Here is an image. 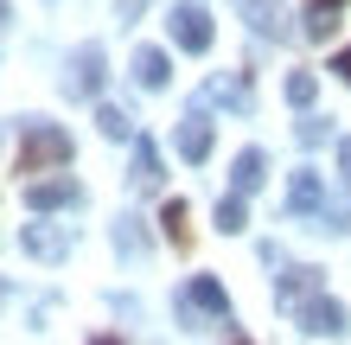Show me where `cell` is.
Returning <instances> with one entry per match:
<instances>
[{"instance_id": "6da1fadb", "label": "cell", "mask_w": 351, "mask_h": 345, "mask_svg": "<svg viewBox=\"0 0 351 345\" xmlns=\"http://www.w3.org/2000/svg\"><path fill=\"white\" fill-rule=\"evenodd\" d=\"M58 167H71V134L58 121H32L19 141V173H58Z\"/></svg>"}, {"instance_id": "7a4b0ae2", "label": "cell", "mask_w": 351, "mask_h": 345, "mask_svg": "<svg viewBox=\"0 0 351 345\" xmlns=\"http://www.w3.org/2000/svg\"><path fill=\"white\" fill-rule=\"evenodd\" d=\"M173 45L179 51H211V13L198 7V0H185V7H173Z\"/></svg>"}, {"instance_id": "3957f363", "label": "cell", "mask_w": 351, "mask_h": 345, "mask_svg": "<svg viewBox=\"0 0 351 345\" xmlns=\"http://www.w3.org/2000/svg\"><path fill=\"white\" fill-rule=\"evenodd\" d=\"M294 313H300V326L313 333V339H339V333L351 326V320H345V307H339L332 294H313V300H306V307H294Z\"/></svg>"}, {"instance_id": "277c9868", "label": "cell", "mask_w": 351, "mask_h": 345, "mask_svg": "<svg viewBox=\"0 0 351 345\" xmlns=\"http://www.w3.org/2000/svg\"><path fill=\"white\" fill-rule=\"evenodd\" d=\"M77 198H84L77 179H32V186H26V205L32 211H71Z\"/></svg>"}, {"instance_id": "5b68a950", "label": "cell", "mask_w": 351, "mask_h": 345, "mask_svg": "<svg viewBox=\"0 0 351 345\" xmlns=\"http://www.w3.org/2000/svg\"><path fill=\"white\" fill-rule=\"evenodd\" d=\"M19 243H26V256L58 262V256L71 250V230H64V224H26V230H19Z\"/></svg>"}, {"instance_id": "8992f818", "label": "cell", "mask_w": 351, "mask_h": 345, "mask_svg": "<svg viewBox=\"0 0 351 345\" xmlns=\"http://www.w3.org/2000/svg\"><path fill=\"white\" fill-rule=\"evenodd\" d=\"M64 90H71V96H96V90H102V45H84V51L71 58Z\"/></svg>"}, {"instance_id": "52a82bcc", "label": "cell", "mask_w": 351, "mask_h": 345, "mask_svg": "<svg viewBox=\"0 0 351 345\" xmlns=\"http://www.w3.org/2000/svg\"><path fill=\"white\" fill-rule=\"evenodd\" d=\"M179 154L192 160V167H198L204 154H211V115H204V109H192V115L179 121Z\"/></svg>"}, {"instance_id": "ba28073f", "label": "cell", "mask_w": 351, "mask_h": 345, "mask_svg": "<svg viewBox=\"0 0 351 345\" xmlns=\"http://www.w3.org/2000/svg\"><path fill=\"white\" fill-rule=\"evenodd\" d=\"M313 294H319V269H287L275 281V300H281V307H306Z\"/></svg>"}, {"instance_id": "9c48e42d", "label": "cell", "mask_w": 351, "mask_h": 345, "mask_svg": "<svg viewBox=\"0 0 351 345\" xmlns=\"http://www.w3.org/2000/svg\"><path fill=\"white\" fill-rule=\"evenodd\" d=\"M185 300H192L198 313H211V320H230V294H223L211 275H192V288H185Z\"/></svg>"}, {"instance_id": "30bf717a", "label": "cell", "mask_w": 351, "mask_h": 345, "mask_svg": "<svg viewBox=\"0 0 351 345\" xmlns=\"http://www.w3.org/2000/svg\"><path fill=\"white\" fill-rule=\"evenodd\" d=\"M128 179H134L141 192H154V186H160V147H154L147 134H134V167H128Z\"/></svg>"}, {"instance_id": "8fae6325", "label": "cell", "mask_w": 351, "mask_h": 345, "mask_svg": "<svg viewBox=\"0 0 351 345\" xmlns=\"http://www.w3.org/2000/svg\"><path fill=\"white\" fill-rule=\"evenodd\" d=\"M262 179H268V160H262V147H243V154H237V167H230V186H237L243 198H250V192L262 186Z\"/></svg>"}, {"instance_id": "7c38bea8", "label": "cell", "mask_w": 351, "mask_h": 345, "mask_svg": "<svg viewBox=\"0 0 351 345\" xmlns=\"http://www.w3.org/2000/svg\"><path fill=\"white\" fill-rule=\"evenodd\" d=\"M134 77H141V90H167V77H173V64H167V51H154V45H141V51H134Z\"/></svg>"}, {"instance_id": "4fadbf2b", "label": "cell", "mask_w": 351, "mask_h": 345, "mask_svg": "<svg viewBox=\"0 0 351 345\" xmlns=\"http://www.w3.org/2000/svg\"><path fill=\"white\" fill-rule=\"evenodd\" d=\"M243 13H250V26L262 38H281L287 32V13H281V0H243Z\"/></svg>"}, {"instance_id": "5bb4252c", "label": "cell", "mask_w": 351, "mask_h": 345, "mask_svg": "<svg viewBox=\"0 0 351 345\" xmlns=\"http://www.w3.org/2000/svg\"><path fill=\"white\" fill-rule=\"evenodd\" d=\"M319 205H326L319 173H294V186H287V211H319Z\"/></svg>"}, {"instance_id": "9a60e30c", "label": "cell", "mask_w": 351, "mask_h": 345, "mask_svg": "<svg viewBox=\"0 0 351 345\" xmlns=\"http://www.w3.org/2000/svg\"><path fill=\"white\" fill-rule=\"evenodd\" d=\"M339 32V0H306V38H332Z\"/></svg>"}, {"instance_id": "2e32d148", "label": "cell", "mask_w": 351, "mask_h": 345, "mask_svg": "<svg viewBox=\"0 0 351 345\" xmlns=\"http://www.w3.org/2000/svg\"><path fill=\"white\" fill-rule=\"evenodd\" d=\"M96 128L109 134V141H134V115L115 109V103H102V109H96Z\"/></svg>"}, {"instance_id": "e0dca14e", "label": "cell", "mask_w": 351, "mask_h": 345, "mask_svg": "<svg viewBox=\"0 0 351 345\" xmlns=\"http://www.w3.org/2000/svg\"><path fill=\"white\" fill-rule=\"evenodd\" d=\"M243 224H250V205H243V192H230V198H217V230H223V237H237Z\"/></svg>"}, {"instance_id": "ac0fdd59", "label": "cell", "mask_w": 351, "mask_h": 345, "mask_svg": "<svg viewBox=\"0 0 351 345\" xmlns=\"http://www.w3.org/2000/svg\"><path fill=\"white\" fill-rule=\"evenodd\" d=\"M160 230H167V243H192V230H185V198H167V211H160Z\"/></svg>"}, {"instance_id": "d6986e66", "label": "cell", "mask_w": 351, "mask_h": 345, "mask_svg": "<svg viewBox=\"0 0 351 345\" xmlns=\"http://www.w3.org/2000/svg\"><path fill=\"white\" fill-rule=\"evenodd\" d=\"M204 96H211V103H250V84H243V77H211V84H204Z\"/></svg>"}, {"instance_id": "ffe728a7", "label": "cell", "mask_w": 351, "mask_h": 345, "mask_svg": "<svg viewBox=\"0 0 351 345\" xmlns=\"http://www.w3.org/2000/svg\"><path fill=\"white\" fill-rule=\"evenodd\" d=\"M313 96H319V77L313 71H294V77H287V103H294V109H306Z\"/></svg>"}, {"instance_id": "44dd1931", "label": "cell", "mask_w": 351, "mask_h": 345, "mask_svg": "<svg viewBox=\"0 0 351 345\" xmlns=\"http://www.w3.org/2000/svg\"><path fill=\"white\" fill-rule=\"evenodd\" d=\"M300 141H306V147H319V141H326V121L306 115V121H300Z\"/></svg>"}, {"instance_id": "7402d4cb", "label": "cell", "mask_w": 351, "mask_h": 345, "mask_svg": "<svg viewBox=\"0 0 351 345\" xmlns=\"http://www.w3.org/2000/svg\"><path fill=\"white\" fill-rule=\"evenodd\" d=\"M147 13V0H115V19H141Z\"/></svg>"}, {"instance_id": "603a6c76", "label": "cell", "mask_w": 351, "mask_h": 345, "mask_svg": "<svg viewBox=\"0 0 351 345\" xmlns=\"http://www.w3.org/2000/svg\"><path fill=\"white\" fill-rule=\"evenodd\" d=\"M339 179L351 186V141H339Z\"/></svg>"}, {"instance_id": "cb8c5ba5", "label": "cell", "mask_w": 351, "mask_h": 345, "mask_svg": "<svg viewBox=\"0 0 351 345\" xmlns=\"http://www.w3.org/2000/svg\"><path fill=\"white\" fill-rule=\"evenodd\" d=\"M332 71H339V77H345V84H351V45H345V51H339V58H332Z\"/></svg>"}, {"instance_id": "d4e9b609", "label": "cell", "mask_w": 351, "mask_h": 345, "mask_svg": "<svg viewBox=\"0 0 351 345\" xmlns=\"http://www.w3.org/2000/svg\"><path fill=\"white\" fill-rule=\"evenodd\" d=\"M7 19H13V7H7V0H0V26H7Z\"/></svg>"}, {"instance_id": "484cf974", "label": "cell", "mask_w": 351, "mask_h": 345, "mask_svg": "<svg viewBox=\"0 0 351 345\" xmlns=\"http://www.w3.org/2000/svg\"><path fill=\"white\" fill-rule=\"evenodd\" d=\"M0 300H7V281H0Z\"/></svg>"}, {"instance_id": "4316f807", "label": "cell", "mask_w": 351, "mask_h": 345, "mask_svg": "<svg viewBox=\"0 0 351 345\" xmlns=\"http://www.w3.org/2000/svg\"><path fill=\"white\" fill-rule=\"evenodd\" d=\"M96 345H115V339H96Z\"/></svg>"}, {"instance_id": "83f0119b", "label": "cell", "mask_w": 351, "mask_h": 345, "mask_svg": "<svg viewBox=\"0 0 351 345\" xmlns=\"http://www.w3.org/2000/svg\"><path fill=\"white\" fill-rule=\"evenodd\" d=\"M339 7H345V0H339Z\"/></svg>"}]
</instances>
